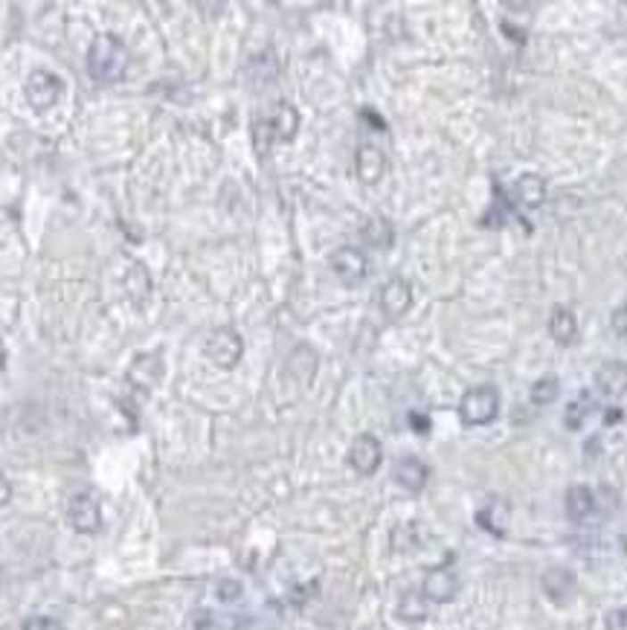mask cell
Segmentation results:
<instances>
[{"mask_svg":"<svg viewBox=\"0 0 627 630\" xmlns=\"http://www.w3.org/2000/svg\"><path fill=\"white\" fill-rule=\"evenodd\" d=\"M128 64H131V55L125 50V44L105 32V36L94 38L87 50V73L94 82L102 85H113V82H122L125 73H128Z\"/></svg>","mask_w":627,"mask_h":630,"instance_id":"6da1fadb","label":"cell"},{"mask_svg":"<svg viewBox=\"0 0 627 630\" xmlns=\"http://www.w3.org/2000/svg\"><path fill=\"white\" fill-rule=\"evenodd\" d=\"M499 413V389L491 384H480L467 389L459 401V419L467 427H485L497 419Z\"/></svg>","mask_w":627,"mask_h":630,"instance_id":"7a4b0ae2","label":"cell"},{"mask_svg":"<svg viewBox=\"0 0 627 630\" xmlns=\"http://www.w3.org/2000/svg\"><path fill=\"white\" fill-rule=\"evenodd\" d=\"M328 267L337 276L340 285L358 288L360 282H367L369 276V258L360 247H337V250L328 256Z\"/></svg>","mask_w":627,"mask_h":630,"instance_id":"3957f363","label":"cell"},{"mask_svg":"<svg viewBox=\"0 0 627 630\" xmlns=\"http://www.w3.org/2000/svg\"><path fill=\"white\" fill-rule=\"evenodd\" d=\"M203 355H207L219 369H233L244 355L242 334H238L235 329H230V325H221V329H215L207 337V343H203Z\"/></svg>","mask_w":627,"mask_h":630,"instance_id":"277c9868","label":"cell"},{"mask_svg":"<svg viewBox=\"0 0 627 630\" xmlns=\"http://www.w3.org/2000/svg\"><path fill=\"white\" fill-rule=\"evenodd\" d=\"M24 90H27V102L32 108H36V110H47V108H53L62 99L64 78L50 73V70H36V73H29Z\"/></svg>","mask_w":627,"mask_h":630,"instance_id":"5b68a950","label":"cell"},{"mask_svg":"<svg viewBox=\"0 0 627 630\" xmlns=\"http://www.w3.org/2000/svg\"><path fill=\"white\" fill-rule=\"evenodd\" d=\"M67 520L82 535H94L99 532L102 526V511H99V503L90 491H78L67 503Z\"/></svg>","mask_w":627,"mask_h":630,"instance_id":"8992f818","label":"cell"},{"mask_svg":"<svg viewBox=\"0 0 627 630\" xmlns=\"http://www.w3.org/2000/svg\"><path fill=\"white\" fill-rule=\"evenodd\" d=\"M384 462V447L372 433H360L349 447V465L358 470L360 477H372Z\"/></svg>","mask_w":627,"mask_h":630,"instance_id":"52a82bcc","label":"cell"},{"mask_svg":"<svg viewBox=\"0 0 627 630\" xmlns=\"http://www.w3.org/2000/svg\"><path fill=\"white\" fill-rule=\"evenodd\" d=\"M421 595L433 604H448L459 595V576L448 567H436L427 572L425 584H421Z\"/></svg>","mask_w":627,"mask_h":630,"instance_id":"ba28073f","label":"cell"},{"mask_svg":"<svg viewBox=\"0 0 627 630\" xmlns=\"http://www.w3.org/2000/svg\"><path fill=\"white\" fill-rule=\"evenodd\" d=\"M409 308H413V285L401 276L390 279V282L381 288V311L390 320H401Z\"/></svg>","mask_w":627,"mask_h":630,"instance_id":"9c48e42d","label":"cell"},{"mask_svg":"<svg viewBox=\"0 0 627 630\" xmlns=\"http://www.w3.org/2000/svg\"><path fill=\"white\" fill-rule=\"evenodd\" d=\"M540 587H543V595L549 599L552 604H569L573 601V595L578 590V581L569 569L564 567H552L543 572L540 578Z\"/></svg>","mask_w":627,"mask_h":630,"instance_id":"30bf717a","label":"cell"},{"mask_svg":"<svg viewBox=\"0 0 627 630\" xmlns=\"http://www.w3.org/2000/svg\"><path fill=\"white\" fill-rule=\"evenodd\" d=\"M596 387L601 396H607V398L627 396V364L624 360H607V364H601L596 372Z\"/></svg>","mask_w":627,"mask_h":630,"instance_id":"8fae6325","label":"cell"},{"mask_svg":"<svg viewBox=\"0 0 627 630\" xmlns=\"http://www.w3.org/2000/svg\"><path fill=\"white\" fill-rule=\"evenodd\" d=\"M355 172L360 177V184H378V180L384 177L386 172V157L384 151L378 149V145H369V143H363L358 154H355Z\"/></svg>","mask_w":627,"mask_h":630,"instance_id":"7c38bea8","label":"cell"},{"mask_svg":"<svg viewBox=\"0 0 627 630\" xmlns=\"http://www.w3.org/2000/svg\"><path fill=\"white\" fill-rule=\"evenodd\" d=\"M268 122H270L273 140L276 143H291L296 137V131H300V114H296V108L291 102L273 105V110L268 114Z\"/></svg>","mask_w":627,"mask_h":630,"instance_id":"4fadbf2b","label":"cell"},{"mask_svg":"<svg viewBox=\"0 0 627 630\" xmlns=\"http://www.w3.org/2000/svg\"><path fill=\"white\" fill-rule=\"evenodd\" d=\"M515 198H517V204L523 209L543 207V200H546V177L534 175V172L520 175L517 184H515Z\"/></svg>","mask_w":627,"mask_h":630,"instance_id":"5bb4252c","label":"cell"},{"mask_svg":"<svg viewBox=\"0 0 627 630\" xmlns=\"http://www.w3.org/2000/svg\"><path fill=\"white\" fill-rule=\"evenodd\" d=\"M430 479V468L421 462L418 456H404L401 462L395 465V482L407 491H421Z\"/></svg>","mask_w":627,"mask_h":630,"instance_id":"9a60e30c","label":"cell"},{"mask_svg":"<svg viewBox=\"0 0 627 630\" xmlns=\"http://www.w3.org/2000/svg\"><path fill=\"white\" fill-rule=\"evenodd\" d=\"M549 334L555 343L561 346H573L578 337V317L566 306H555L552 317H549Z\"/></svg>","mask_w":627,"mask_h":630,"instance_id":"2e32d148","label":"cell"},{"mask_svg":"<svg viewBox=\"0 0 627 630\" xmlns=\"http://www.w3.org/2000/svg\"><path fill=\"white\" fill-rule=\"evenodd\" d=\"M564 505H566V517L573 523H584L587 517L596 511V494H592V488H587V486H573L566 491V500H564Z\"/></svg>","mask_w":627,"mask_h":630,"instance_id":"e0dca14e","label":"cell"},{"mask_svg":"<svg viewBox=\"0 0 627 630\" xmlns=\"http://www.w3.org/2000/svg\"><path fill=\"white\" fill-rule=\"evenodd\" d=\"M476 523H480L485 532H494L497 537H503L508 526V503L494 500L491 505H485V509L476 514Z\"/></svg>","mask_w":627,"mask_h":630,"instance_id":"ac0fdd59","label":"cell"},{"mask_svg":"<svg viewBox=\"0 0 627 630\" xmlns=\"http://www.w3.org/2000/svg\"><path fill=\"white\" fill-rule=\"evenodd\" d=\"M596 410V401H592L590 392H581V396L575 401H569L566 404V410H564V424L569 427V430H581L584 427V421L590 419V413Z\"/></svg>","mask_w":627,"mask_h":630,"instance_id":"d6986e66","label":"cell"},{"mask_svg":"<svg viewBox=\"0 0 627 630\" xmlns=\"http://www.w3.org/2000/svg\"><path fill=\"white\" fill-rule=\"evenodd\" d=\"M398 616L404 622H425L427 618V599L421 593H407L401 601H398Z\"/></svg>","mask_w":627,"mask_h":630,"instance_id":"ffe728a7","label":"cell"},{"mask_svg":"<svg viewBox=\"0 0 627 630\" xmlns=\"http://www.w3.org/2000/svg\"><path fill=\"white\" fill-rule=\"evenodd\" d=\"M557 396H561V380H557L555 375H543L532 384V404H538V407L552 404Z\"/></svg>","mask_w":627,"mask_h":630,"instance_id":"44dd1931","label":"cell"},{"mask_svg":"<svg viewBox=\"0 0 627 630\" xmlns=\"http://www.w3.org/2000/svg\"><path fill=\"white\" fill-rule=\"evenodd\" d=\"M363 239H367L369 244H375V247H381V250H386V247L392 244V224L386 218L367 221V227H363Z\"/></svg>","mask_w":627,"mask_h":630,"instance_id":"7402d4cb","label":"cell"},{"mask_svg":"<svg viewBox=\"0 0 627 630\" xmlns=\"http://www.w3.org/2000/svg\"><path fill=\"white\" fill-rule=\"evenodd\" d=\"M273 143H276V140H273V131H270L268 117H256V122H253V145H256V151L265 157L270 151Z\"/></svg>","mask_w":627,"mask_h":630,"instance_id":"603a6c76","label":"cell"},{"mask_svg":"<svg viewBox=\"0 0 627 630\" xmlns=\"http://www.w3.org/2000/svg\"><path fill=\"white\" fill-rule=\"evenodd\" d=\"M604 630H627V607H613L604 616Z\"/></svg>","mask_w":627,"mask_h":630,"instance_id":"cb8c5ba5","label":"cell"},{"mask_svg":"<svg viewBox=\"0 0 627 630\" xmlns=\"http://www.w3.org/2000/svg\"><path fill=\"white\" fill-rule=\"evenodd\" d=\"M21 630H64V627L50 616H32V618H27Z\"/></svg>","mask_w":627,"mask_h":630,"instance_id":"d4e9b609","label":"cell"},{"mask_svg":"<svg viewBox=\"0 0 627 630\" xmlns=\"http://www.w3.org/2000/svg\"><path fill=\"white\" fill-rule=\"evenodd\" d=\"M610 329L619 337H627V306H619L610 314Z\"/></svg>","mask_w":627,"mask_h":630,"instance_id":"484cf974","label":"cell"},{"mask_svg":"<svg viewBox=\"0 0 627 630\" xmlns=\"http://www.w3.org/2000/svg\"><path fill=\"white\" fill-rule=\"evenodd\" d=\"M219 595H221V601H235L238 595H242V584H238V581H221L219 584Z\"/></svg>","mask_w":627,"mask_h":630,"instance_id":"4316f807","label":"cell"},{"mask_svg":"<svg viewBox=\"0 0 627 630\" xmlns=\"http://www.w3.org/2000/svg\"><path fill=\"white\" fill-rule=\"evenodd\" d=\"M409 424H413V430H416V433H421V436L430 433V419H427V415L409 413Z\"/></svg>","mask_w":627,"mask_h":630,"instance_id":"83f0119b","label":"cell"},{"mask_svg":"<svg viewBox=\"0 0 627 630\" xmlns=\"http://www.w3.org/2000/svg\"><path fill=\"white\" fill-rule=\"evenodd\" d=\"M9 500H12V486H9V479L0 474V509H4Z\"/></svg>","mask_w":627,"mask_h":630,"instance_id":"f1b7e54d","label":"cell"},{"mask_svg":"<svg viewBox=\"0 0 627 630\" xmlns=\"http://www.w3.org/2000/svg\"><path fill=\"white\" fill-rule=\"evenodd\" d=\"M615 421H622V410L619 407H610L607 413H604V424H615Z\"/></svg>","mask_w":627,"mask_h":630,"instance_id":"f546056e","label":"cell"},{"mask_svg":"<svg viewBox=\"0 0 627 630\" xmlns=\"http://www.w3.org/2000/svg\"><path fill=\"white\" fill-rule=\"evenodd\" d=\"M4 364H6V352H4V343H0V369H4Z\"/></svg>","mask_w":627,"mask_h":630,"instance_id":"4dcf8cb0","label":"cell"}]
</instances>
